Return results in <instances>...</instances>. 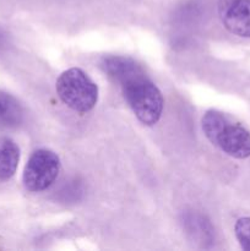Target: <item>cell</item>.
<instances>
[{"mask_svg": "<svg viewBox=\"0 0 250 251\" xmlns=\"http://www.w3.org/2000/svg\"><path fill=\"white\" fill-rule=\"evenodd\" d=\"M102 68L120 86L135 117L147 126L157 124L163 112V96L141 65L127 56L109 55L103 58Z\"/></svg>", "mask_w": 250, "mask_h": 251, "instance_id": "6da1fadb", "label": "cell"}, {"mask_svg": "<svg viewBox=\"0 0 250 251\" xmlns=\"http://www.w3.org/2000/svg\"><path fill=\"white\" fill-rule=\"evenodd\" d=\"M202 131L208 141L233 158L250 157V132L239 123L218 110H207L203 114Z\"/></svg>", "mask_w": 250, "mask_h": 251, "instance_id": "7a4b0ae2", "label": "cell"}, {"mask_svg": "<svg viewBox=\"0 0 250 251\" xmlns=\"http://www.w3.org/2000/svg\"><path fill=\"white\" fill-rule=\"evenodd\" d=\"M56 93L61 102L77 113H87L98 102V86L80 68L64 71L56 80Z\"/></svg>", "mask_w": 250, "mask_h": 251, "instance_id": "3957f363", "label": "cell"}, {"mask_svg": "<svg viewBox=\"0 0 250 251\" xmlns=\"http://www.w3.org/2000/svg\"><path fill=\"white\" fill-rule=\"evenodd\" d=\"M60 167V158L55 152L46 149L37 150L25 167V188L31 193L47 190L58 178Z\"/></svg>", "mask_w": 250, "mask_h": 251, "instance_id": "277c9868", "label": "cell"}, {"mask_svg": "<svg viewBox=\"0 0 250 251\" xmlns=\"http://www.w3.org/2000/svg\"><path fill=\"white\" fill-rule=\"evenodd\" d=\"M218 15L230 33L250 38V0H218Z\"/></svg>", "mask_w": 250, "mask_h": 251, "instance_id": "5b68a950", "label": "cell"}, {"mask_svg": "<svg viewBox=\"0 0 250 251\" xmlns=\"http://www.w3.org/2000/svg\"><path fill=\"white\" fill-rule=\"evenodd\" d=\"M20 162V149L11 139L0 141V180H9L16 173Z\"/></svg>", "mask_w": 250, "mask_h": 251, "instance_id": "8992f818", "label": "cell"}, {"mask_svg": "<svg viewBox=\"0 0 250 251\" xmlns=\"http://www.w3.org/2000/svg\"><path fill=\"white\" fill-rule=\"evenodd\" d=\"M24 119V110L15 97L0 91V127L14 129Z\"/></svg>", "mask_w": 250, "mask_h": 251, "instance_id": "52a82bcc", "label": "cell"}, {"mask_svg": "<svg viewBox=\"0 0 250 251\" xmlns=\"http://www.w3.org/2000/svg\"><path fill=\"white\" fill-rule=\"evenodd\" d=\"M189 226V232L194 235V237H199L201 240H206L208 238L212 240V228L207 221L203 220L201 216H190L188 221H186Z\"/></svg>", "mask_w": 250, "mask_h": 251, "instance_id": "ba28073f", "label": "cell"}, {"mask_svg": "<svg viewBox=\"0 0 250 251\" xmlns=\"http://www.w3.org/2000/svg\"><path fill=\"white\" fill-rule=\"evenodd\" d=\"M234 233L243 250L250 251V217H242L235 222Z\"/></svg>", "mask_w": 250, "mask_h": 251, "instance_id": "9c48e42d", "label": "cell"}]
</instances>
